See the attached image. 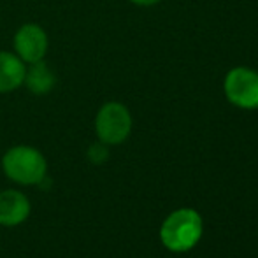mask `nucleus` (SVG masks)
Listing matches in <instances>:
<instances>
[{
  "mask_svg": "<svg viewBox=\"0 0 258 258\" xmlns=\"http://www.w3.org/2000/svg\"><path fill=\"white\" fill-rule=\"evenodd\" d=\"M2 170L20 186H37L48 177V160L37 148L18 144L4 153Z\"/></svg>",
  "mask_w": 258,
  "mask_h": 258,
  "instance_id": "nucleus-1",
  "label": "nucleus"
},
{
  "mask_svg": "<svg viewBox=\"0 0 258 258\" xmlns=\"http://www.w3.org/2000/svg\"><path fill=\"white\" fill-rule=\"evenodd\" d=\"M202 218L194 209H177L163 220L160 239L169 251L184 253L202 237Z\"/></svg>",
  "mask_w": 258,
  "mask_h": 258,
  "instance_id": "nucleus-2",
  "label": "nucleus"
},
{
  "mask_svg": "<svg viewBox=\"0 0 258 258\" xmlns=\"http://www.w3.org/2000/svg\"><path fill=\"white\" fill-rule=\"evenodd\" d=\"M132 132V114L128 107L116 100H109L97 111L95 134L97 139L107 146L125 143Z\"/></svg>",
  "mask_w": 258,
  "mask_h": 258,
  "instance_id": "nucleus-3",
  "label": "nucleus"
},
{
  "mask_svg": "<svg viewBox=\"0 0 258 258\" xmlns=\"http://www.w3.org/2000/svg\"><path fill=\"white\" fill-rule=\"evenodd\" d=\"M227 100L239 109L258 107V72L249 67H234L223 81Z\"/></svg>",
  "mask_w": 258,
  "mask_h": 258,
  "instance_id": "nucleus-4",
  "label": "nucleus"
},
{
  "mask_svg": "<svg viewBox=\"0 0 258 258\" xmlns=\"http://www.w3.org/2000/svg\"><path fill=\"white\" fill-rule=\"evenodd\" d=\"M13 49L27 65L41 61L49 49V37L46 30L37 23H25L16 30L13 37Z\"/></svg>",
  "mask_w": 258,
  "mask_h": 258,
  "instance_id": "nucleus-5",
  "label": "nucleus"
},
{
  "mask_svg": "<svg viewBox=\"0 0 258 258\" xmlns=\"http://www.w3.org/2000/svg\"><path fill=\"white\" fill-rule=\"evenodd\" d=\"M32 213L30 199L18 190L0 191V227H18Z\"/></svg>",
  "mask_w": 258,
  "mask_h": 258,
  "instance_id": "nucleus-6",
  "label": "nucleus"
},
{
  "mask_svg": "<svg viewBox=\"0 0 258 258\" xmlns=\"http://www.w3.org/2000/svg\"><path fill=\"white\" fill-rule=\"evenodd\" d=\"M27 63L14 51H0V93H11L21 88Z\"/></svg>",
  "mask_w": 258,
  "mask_h": 258,
  "instance_id": "nucleus-7",
  "label": "nucleus"
},
{
  "mask_svg": "<svg viewBox=\"0 0 258 258\" xmlns=\"http://www.w3.org/2000/svg\"><path fill=\"white\" fill-rule=\"evenodd\" d=\"M23 86L34 95H46L56 86V74L44 60L27 65Z\"/></svg>",
  "mask_w": 258,
  "mask_h": 258,
  "instance_id": "nucleus-8",
  "label": "nucleus"
},
{
  "mask_svg": "<svg viewBox=\"0 0 258 258\" xmlns=\"http://www.w3.org/2000/svg\"><path fill=\"white\" fill-rule=\"evenodd\" d=\"M86 156H88L90 162L95 163V165H102L109 158V146L104 144L102 141H97V143H93L92 146L88 148Z\"/></svg>",
  "mask_w": 258,
  "mask_h": 258,
  "instance_id": "nucleus-9",
  "label": "nucleus"
},
{
  "mask_svg": "<svg viewBox=\"0 0 258 258\" xmlns=\"http://www.w3.org/2000/svg\"><path fill=\"white\" fill-rule=\"evenodd\" d=\"M128 2H132L134 6H139V7H151L160 4L162 0H128Z\"/></svg>",
  "mask_w": 258,
  "mask_h": 258,
  "instance_id": "nucleus-10",
  "label": "nucleus"
}]
</instances>
